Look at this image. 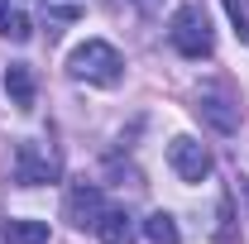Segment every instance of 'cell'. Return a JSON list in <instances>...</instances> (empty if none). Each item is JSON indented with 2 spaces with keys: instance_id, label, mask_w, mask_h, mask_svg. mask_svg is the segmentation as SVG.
Instances as JSON below:
<instances>
[{
  "instance_id": "6da1fadb",
  "label": "cell",
  "mask_w": 249,
  "mask_h": 244,
  "mask_svg": "<svg viewBox=\"0 0 249 244\" xmlns=\"http://www.w3.org/2000/svg\"><path fill=\"white\" fill-rule=\"evenodd\" d=\"M67 72H72L77 82H91V87H115V82L124 77V58L106 43V38H87V43L72 48Z\"/></svg>"
},
{
  "instance_id": "7a4b0ae2",
  "label": "cell",
  "mask_w": 249,
  "mask_h": 244,
  "mask_svg": "<svg viewBox=\"0 0 249 244\" xmlns=\"http://www.w3.org/2000/svg\"><path fill=\"white\" fill-rule=\"evenodd\" d=\"M168 38L182 58H211V48H216V34H211V19L201 5H182L168 24Z\"/></svg>"
},
{
  "instance_id": "3957f363",
  "label": "cell",
  "mask_w": 249,
  "mask_h": 244,
  "mask_svg": "<svg viewBox=\"0 0 249 244\" xmlns=\"http://www.w3.org/2000/svg\"><path fill=\"white\" fill-rule=\"evenodd\" d=\"M15 182H19V187L58 182V153H53V144H43V139H24V144L15 149Z\"/></svg>"
},
{
  "instance_id": "277c9868",
  "label": "cell",
  "mask_w": 249,
  "mask_h": 244,
  "mask_svg": "<svg viewBox=\"0 0 249 244\" xmlns=\"http://www.w3.org/2000/svg\"><path fill=\"white\" fill-rule=\"evenodd\" d=\"M168 163H173V173L182 182H206L211 177V153H206V144H196L192 134H178L168 144Z\"/></svg>"
},
{
  "instance_id": "5b68a950",
  "label": "cell",
  "mask_w": 249,
  "mask_h": 244,
  "mask_svg": "<svg viewBox=\"0 0 249 244\" xmlns=\"http://www.w3.org/2000/svg\"><path fill=\"white\" fill-rule=\"evenodd\" d=\"M101 211H106V206H101V187H96V182H87V177H82V182L67 187L62 215H67L72 225H96V220H101Z\"/></svg>"
},
{
  "instance_id": "8992f818",
  "label": "cell",
  "mask_w": 249,
  "mask_h": 244,
  "mask_svg": "<svg viewBox=\"0 0 249 244\" xmlns=\"http://www.w3.org/2000/svg\"><path fill=\"white\" fill-rule=\"evenodd\" d=\"M196 115L211 124L216 134H235V129H240V110H235L225 96H216V91H201V96H196Z\"/></svg>"
},
{
  "instance_id": "52a82bcc",
  "label": "cell",
  "mask_w": 249,
  "mask_h": 244,
  "mask_svg": "<svg viewBox=\"0 0 249 244\" xmlns=\"http://www.w3.org/2000/svg\"><path fill=\"white\" fill-rule=\"evenodd\" d=\"M91 230L101 235V244H134V240H139L129 211H101V220H96Z\"/></svg>"
},
{
  "instance_id": "ba28073f",
  "label": "cell",
  "mask_w": 249,
  "mask_h": 244,
  "mask_svg": "<svg viewBox=\"0 0 249 244\" xmlns=\"http://www.w3.org/2000/svg\"><path fill=\"white\" fill-rule=\"evenodd\" d=\"M5 91H10V101L19 110H34V72H29V62H10L5 67Z\"/></svg>"
},
{
  "instance_id": "9c48e42d",
  "label": "cell",
  "mask_w": 249,
  "mask_h": 244,
  "mask_svg": "<svg viewBox=\"0 0 249 244\" xmlns=\"http://www.w3.org/2000/svg\"><path fill=\"white\" fill-rule=\"evenodd\" d=\"M144 235H149V244H182V235H178V220L168 211H154L149 220H144Z\"/></svg>"
},
{
  "instance_id": "30bf717a",
  "label": "cell",
  "mask_w": 249,
  "mask_h": 244,
  "mask_svg": "<svg viewBox=\"0 0 249 244\" xmlns=\"http://www.w3.org/2000/svg\"><path fill=\"white\" fill-rule=\"evenodd\" d=\"M5 240L10 244H48V225L43 220H10L5 225Z\"/></svg>"
},
{
  "instance_id": "8fae6325",
  "label": "cell",
  "mask_w": 249,
  "mask_h": 244,
  "mask_svg": "<svg viewBox=\"0 0 249 244\" xmlns=\"http://www.w3.org/2000/svg\"><path fill=\"white\" fill-rule=\"evenodd\" d=\"M38 5H43V15L53 24H77L82 10H87V0H38Z\"/></svg>"
},
{
  "instance_id": "7c38bea8",
  "label": "cell",
  "mask_w": 249,
  "mask_h": 244,
  "mask_svg": "<svg viewBox=\"0 0 249 244\" xmlns=\"http://www.w3.org/2000/svg\"><path fill=\"white\" fill-rule=\"evenodd\" d=\"M220 5H225V15H230L235 34H240V38L249 43V5H245V0H220Z\"/></svg>"
},
{
  "instance_id": "4fadbf2b",
  "label": "cell",
  "mask_w": 249,
  "mask_h": 244,
  "mask_svg": "<svg viewBox=\"0 0 249 244\" xmlns=\"http://www.w3.org/2000/svg\"><path fill=\"white\" fill-rule=\"evenodd\" d=\"M0 34H5V38H15V43H24V38H29V19L15 10V15H10V24H5Z\"/></svg>"
},
{
  "instance_id": "5bb4252c",
  "label": "cell",
  "mask_w": 249,
  "mask_h": 244,
  "mask_svg": "<svg viewBox=\"0 0 249 244\" xmlns=\"http://www.w3.org/2000/svg\"><path fill=\"white\" fill-rule=\"evenodd\" d=\"M10 15H15V0H0V29L10 24Z\"/></svg>"
},
{
  "instance_id": "9a60e30c",
  "label": "cell",
  "mask_w": 249,
  "mask_h": 244,
  "mask_svg": "<svg viewBox=\"0 0 249 244\" xmlns=\"http://www.w3.org/2000/svg\"><path fill=\"white\" fill-rule=\"evenodd\" d=\"M134 5H139L144 15H154V10H158V5H163V0H134Z\"/></svg>"
}]
</instances>
